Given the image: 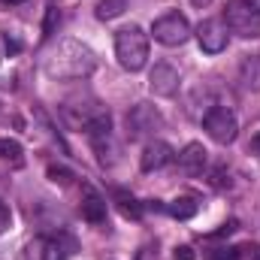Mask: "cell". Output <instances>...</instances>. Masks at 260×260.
<instances>
[{
	"label": "cell",
	"mask_w": 260,
	"mask_h": 260,
	"mask_svg": "<svg viewBox=\"0 0 260 260\" xmlns=\"http://www.w3.org/2000/svg\"><path fill=\"white\" fill-rule=\"evenodd\" d=\"M164 130V115L151 103H136L127 112V136L130 139H145Z\"/></svg>",
	"instance_id": "8992f818"
},
{
	"label": "cell",
	"mask_w": 260,
	"mask_h": 260,
	"mask_svg": "<svg viewBox=\"0 0 260 260\" xmlns=\"http://www.w3.org/2000/svg\"><path fill=\"white\" fill-rule=\"evenodd\" d=\"M239 82L248 91H260V55H245L239 64Z\"/></svg>",
	"instance_id": "7c38bea8"
},
{
	"label": "cell",
	"mask_w": 260,
	"mask_h": 260,
	"mask_svg": "<svg viewBox=\"0 0 260 260\" xmlns=\"http://www.w3.org/2000/svg\"><path fill=\"white\" fill-rule=\"evenodd\" d=\"M194 37H197V43H200V49H203L206 55H221V52L227 49V40H230L224 18H206V21H200Z\"/></svg>",
	"instance_id": "52a82bcc"
},
{
	"label": "cell",
	"mask_w": 260,
	"mask_h": 260,
	"mask_svg": "<svg viewBox=\"0 0 260 260\" xmlns=\"http://www.w3.org/2000/svg\"><path fill=\"white\" fill-rule=\"evenodd\" d=\"M124 9H127V0H100L97 3V18L100 21H112V18L124 15Z\"/></svg>",
	"instance_id": "2e32d148"
},
{
	"label": "cell",
	"mask_w": 260,
	"mask_h": 260,
	"mask_svg": "<svg viewBox=\"0 0 260 260\" xmlns=\"http://www.w3.org/2000/svg\"><path fill=\"white\" fill-rule=\"evenodd\" d=\"M191 3H194V6H200V9H203V6H209L212 0H191Z\"/></svg>",
	"instance_id": "484cf974"
},
{
	"label": "cell",
	"mask_w": 260,
	"mask_h": 260,
	"mask_svg": "<svg viewBox=\"0 0 260 260\" xmlns=\"http://www.w3.org/2000/svg\"><path fill=\"white\" fill-rule=\"evenodd\" d=\"M115 58H118V64L124 70L139 73L148 64V34L142 27H136V24L121 27L115 34Z\"/></svg>",
	"instance_id": "7a4b0ae2"
},
{
	"label": "cell",
	"mask_w": 260,
	"mask_h": 260,
	"mask_svg": "<svg viewBox=\"0 0 260 260\" xmlns=\"http://www.w3.org/2000/svg\"><path fill=\"white\" fill-rule=\"evenodd\" d=\"M191 21L182 15V12H167V15H160V18H154V24H151V37L160 43V46H185L188 40H191Z\"/></svg>",
	"instance_id": "3957f363"
},
{
	"label": "cell",
	"mask_w": 260,
	"mask_h": 260,
	"mask_svg": "<svg viewBox=\"0 0 260 260\" xmlns=\"http://www.w3.org/2000/svg\"><path fill=\"white\" fill-rule=\"evenodd\" d=\"M9 227H12V212H9V206L0 200V236H3Z\"/></svg>",
	"instance_id": "ffe728a7"
},
{
	"label": "cell",
	"mask_w": 260,
	"mask_h": 260,
	"mask_svg": "<svg viewBox=\"0 0 260 260\" xmlns=\"http://www.w3.org/2000/svg\"><path fill=\"white\" fill-rule=\"evenodd\" d=\"M239 248H215V251H209V260H239Z\"/></svg>",
	"instance_id": "ac0fdd59"
},
{
	"label": "cell",
	"mask_w": 260,
	"mask_h": 260,
	"mask_svg": "<svg viewBox=\"0 0 260 260\" xmlns=\"http://www.w3.org/2000/svg\"><path fill=\"white\" fill-rule=\"evenodd\" d=\"M224 24L230 34L242 40H257L260 37V12H254L245 0H233L224 12Z\"/></svg>",
	"instance_id": "277c9868"
},
{
	"label": "cell",
	"mask_w": 260,
	"mask_h": 260,
	"mask_svg": "<svg viewBox=\"0 0 260 260\" xmlns=\"http://www.w3.org/2000/svg\"><path fill=\"white\" fill-rule=\"evenodd\" d=\"M173 257L176 260H194V248H191V245H179Z\"/></svg>",
	"instance_id": "603a6c76"
},
{
	"label": "cell",
	"mask_w": 260,
	"mask_h": 260,
	"mask_svg": "<svg viewBox=\"0 0 260 260\" xmlns=\"http://www.w3.org/2000/svg\"><path fill=\"white\" fill-rule=\"evenodd\" d=\"M61 21V12L55 9V6H49V12H46V24H43V30H46V37H52V30H55V24Z\"/></svg>",
	"instance_id": "d6986e66"
},
{
	"label": "cell",
	"mask_w": 260,
	"mask_h": 260,
	"mask_svg": "<svg viewBox=\"0 0 260 260\" xmlns=\"http://www.w3.org/2000/svg\"><path fill=\"white\" fill-rule=\"evenodd\" d=\"M82 218H85L88 224H103V221H106V200L97 194V191H85Z\"/></svg>",
	"instance_id": "8fae6325"
},
{
	"label": "cell",
	"mask_w": 260,
	"mask_h": 260,
	"mask_svg": "<svg viewBox=\"0 0 260 260\" xmlns=\"http://www.w3.org/2000/svg\"><path fill=\"white\" fill-rule=\"evenodd\" d=\"M6 6H18V3H24V0H3Z\"/></svg>",
	"instance_id": "4316f807"
},
{
	"label": "cell",
	"mask_w": 260,
	"mask_h": 260,
	"mask_svg": "<svg viewBox=\"0 0 260 260\" xmlns=\"http://www.w3.org/2000/svg\"><path fill=\"white\" fill-rule=\"evenodd\" d=\"M251 260H260V245L254 248V251H251Z\"/></svg>",
	"instance_id": "83f0119b"
},
{
	"label": "cell",
	"mask_w": 260,
	"mask_h": 260,
	"mask_svg": "<svg viewBox=\"0 0 260 260\" xmlns=\"http://www.w3.org/2000/svg\"><path fill=\"white\" fill-rule=\"evenodd\" d=\"M173 160H176V151H173V145H170V142H164V139H151V142L142 148L139 167H142V173H154V170H164V167H170Z\"/></svg>",
	"instance_id": "ba28073f"
},
{
	"label": "cell",
	"mask_w": 260,
	"mask_h": 260,
	"mask_svg": "<svg viewBox=\"0 0 260 260\" xmlns=\"http://www.w3.org/2000/svg\"><path fill=\"white\" fill-rule=\"evenodd\" d=\"M49 179H52V182H61V185H67L73 176L67 173L64 167H55V164H52V167H49Z\"/></svg>",
	"instance_id": "44dd1931"
},
{
	"label": "cell",
	"mask_w": 260,
	"mask_h": 260,
	"mask_svg": "<svg viewBox=\"0 0 260 260\" xmlns=\"http://www.w3.org/2000/svg\"><path fill=\"white\" fill-rule=\"evenodd\" d=\"M245 3H248V6H251L254 12H260V0H245Z\"/></svg>",
	"instance_id": "d4e9b609"
},
{
	"label": "cell",
	"mask_w": 260,
	"mask_h": 260,
	"mask_svg": "<svg viewBox=\"0 0 260 260\" xmlns=\"http://www.w3.org/2000/svg\"><path fill=\"white\" fill-rule=\"evenodd\" d=\"M73 239H67V236H58V239H49V242H43V260H67L73 254Z\"/></svg>",
	"instance_id": "4fadbf2b"
},
{
	"label": "cell",
	"mask_w": 260,
	"mask_h": 260,
	"mask_svg": "<svg viewBox=\"0 0 260 260\" xmlns=\"http://www.w3.org/2000/svg\"><path fill=\"white\" fill-rule=\"evenodd\" d=\"M18 49H21V43H18V40H12V37H3V52H6V55H15Z\"/></svg>",
	"instance_id": "7402d4cb"
},
{
	"label": "cell",
	"mask_w": 260,
	"mask_h": 260,
	"mask_svg": "<svg viewBox=\"0 0 260 260\" xmlns=\"http://www.w3.org/2000/svg\"><path fill=\"white\" fill-rule=\"evenodd\" d=\"M176 164H179V170L185 173V176H203V170L209 167V151L200 145V142H188L185 148H182V154L176 157Z\"/></svg>",
	"instance_id": "30bf717a"
},
{
	"label": "cell",
	"mask_w": 260,
	"mask_h": 260,
	"mask_svg": "<svg viewBox=\"0 0 260 260\" xmlns=\"http://www.w3.org/2000/svg\"><path fill=\"white\" fill-rule=\"evenodd\" d=\"M248 148H251V151H254V154L260 157V133H254V136H251V142H248Z\"/></svg>",
	"instance_id": "cb8c5ba5"
},
{
	"label": "cell",
	"mask_w": 260,
	"mask_h": 260,
	"mask_svg": "<svg viewBox=\"0 0 260 260\" xmlns=\"http://www.w3.org/2000/svg\"><path fill=\"white\" fill-rule=\"evenodd\" d=\"M179 85H182L179 70L170 67V64H154V70L148 73V88H151V94H157V97H173V94L179 91Z\"/></svg>",
	"instance_id": "9c48e42d"
},
{
	"label": "cell",
	"mask_w": 260,
	"mask_h": 260,
	"mask_svg": "<svg viewBox=\"0 0 260 260\" xmlns=\"http://www.w3.org/2000/svg\"><path fill=\"white\" fill-rule=\"evenodd\" d=\"M0 160L21 164V142H15V139H0Z\"/></svg>",
	"instance_id": "e0dca14e"
},
{
	"label": "cell",
	"mask_w": 260,
	"mask_h": 260,
	"mask_svg": "<svg viewBox=\"0 0 260 260\" xmlns=\"http://www.w3.org/2000/svg\"><path fill=\"white\" fill-rule=\"evenodd\" d=\"M197 200L194 197H179V200H173L170 206H167V212L173 215V218H179V221H188V218H194L197 215Z\"/></svg>",
	"instance_id": "9a60e30c"
},
{
	"label": "cell",
	"mask_w": 260,
	"mask_h": 260,
	"mask_svg": "<svg viewBox=\"0 0 260 260\" xmlns=\"http://www.w3.org/2000/svg\"><path fill=\"white\" fill-rule=\"evenodd\" d=\"M112 200H115V206H118V212H121L124 218H133V221L142 218V203H139L136 197H130L127 191H115Z\"/></svg>",
	"instance_id": "5bb4252c"
},
{
	"label": "cell",
	"mask_w": 260,
	"mask_h": 260,
	"mask_svg": "<svg viewBox=\"0 0 260 260\" xmlns=\"http://www.w3.org/2000/svg\"><path fill=\"white\" fill-rule=\"evenodd\" d=\"M203 127L206 133L218 142V145H230L236 139V130H239V121H236V112L230 106H212L206 115H203Z\"/></svg>",
	"instance_id": "5b68a950"
},
{
	"label": "cell",
	"mask_w": 260,
	"mask_h": 260,
	"mask_svg": "<svg viewBox=\"0 0 260 260\" xmlns=\"http://www.w3.org/2000/svg\"><path fill=\"white\" fill-rule=\"evenodd\" d=\"M46 76L58 79V82H70V79H88L97 70V55L79 43V40H61L49 55H46Z\"/></svg>",
	"instance_id": "6da1fadb"
}]
</instances>
